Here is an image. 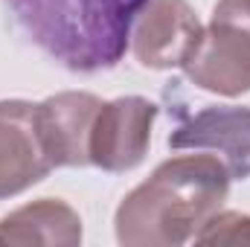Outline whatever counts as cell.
I'll return each mask as SVG.
<instances>
[{
	"instance_id": "cell-1",
	"label": "cell",
	"mask_w": 250,
	"mask_h": 247,
	"mask_svg": "<svg viewBox=\"0 0 250 247\" xmlns=\"http://www.w3.org/2000/svg\"><path fill=\"white\" fill-rule=\"evenodd\" d=\"M230 172L215 154H178L117 206L114 230L125 247H178L224 206Z\"/></svg>"
},
{
	"instance_id": "cell-2",
	"label": "cell",
	"mask_w": 250,
	"mask_h": 247,
	"mask_svg": "<svg viewBox=\"0 0 250 247\" xmlns=\"http://www.w3.org/2000/svg\"><path fill=\"white\" fill-rule=\"evenodd\" d=\"M26 32L70 70H102L123 59L137 12L148 0H9Z\"/></svg>"
},
{
	"instance_id": "cell-3",
	"label": "cell",
	"mask_w": 250,
	"mask_h": 247,
	"mask_svg": "<svg viewBox=\"0 0 250 247\" xmlns=\"http://www.w3.org/2000/svg\"><path fill=\"white\" fill-rule=\"evenodd\" d=\"M192 84L218 96L250 90V0H218L204 38L181 67Z\"/></svg>"
},
{
	"instance_id": "cell-4",
	"label": "cell",
	"mask_w": 250,
	"mask_h": 247,
	"mask_svg": "<svg viewBox=\"0 0 250 247\" xmlns=\"http://www.w3.org/2000/svg\"><path fill=\"white\" fill-rule=\"evenodd\" d=\"M154 120L157 105L146 96H120L102 102L90 128V166L111 175L137 169L148 154Z\"/></svg>"
},
{
	"instance_id": "cell-5",
	"label": "cell",
	"mask_w": 250,
	"mask_h": 247,
	"mask_svg": "<svg viewBox=\"0 0 250 247\" xmlns=\"http://www.w3.org/2000/svg\"><path fill=\"white\" fill-rule=\"evenodd\" d=\"M204 38V23L187 0H148L131 26V53L148 70H175Z\"/></svg>"
},
{
	"instance_id": "cell-6",
	"label": "cell",
	"mask_w": 250,
	"mask_h": 247,
	"mask_svg": "<svg viewBox=\"0 0 250 247\" xmlns=\"http://www.w3.org/2000/svg\"><path fill=\"white\" fill-rule=\"evenodd\" d=\"M53 169L38 125V105L0 99V201L32 189Z\"/></svg>"
},
{
	"instance_id": "cell-7",
	"label": "cell",
	"mask_w": 250,
	"mask_h": 247,
	"mask_svg": "<svg viewBox=\"0 0 250 247\" xmlns=\"http://www.w3.org/2000/svg\"><path fill=\"white\" fill-rule=\"evenodd\" d=\"M172 148L212 151L233 181L250 178V108L212 105L189 117L169 134Z\"/></svg>"
},
{
	"instance_id": "cell-8",
	"label": "cell",
	"mask_w": 250,
	"mask_h": 247,
	"mask_svg": "<svg viewBox=\"0 0 250 247\" xmlns=\"http://www.w3.org/2000/svg\"><path fill=\"white\" fill-rule=\"evenodd\" d=\"M102 99L87 90H64L38 102V125L56 169L90 166V128Z\"/></svg>"
},
{
	"instance_id": "cell-9",
	"label": "cell",
	"mask_w": 250,
	"mask_h": 247,
	"mask_svg": "<svg viewBox=\"0 0 250 247\" xmlns=\"http://www.w3.org/2000/svg\"><path fill=\"white\" fill-rule=\"evenodd\" d=\"M82 242V218L62 198H38L0 218V245H62Z\"/></svg>"
},
{
	"instance_id": "cell-10",
	"label": "cell",
	"mask_w": 250,
	"mask_h": 247,
	"mask_svg": "<svg viewBox=\"0 0 250 247\" xmlns=\"http://www.w3.org/2000/svg\"><path fill=\"white\" fill-rule=\"evenodd\" d=\"M198 245H250V215L248 212H224L218 209L198 233Z\"/></svg>"
}]
</instances>
